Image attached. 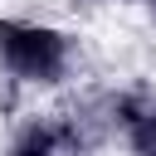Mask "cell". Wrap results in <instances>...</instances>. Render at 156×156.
I'll list each match as a JSON object with an SVG mask.
<instances>
[{
    "mask_svg": "<svg viewBox=\"0 0 156 156\" xmlns=\"http://www.w3.org/2000/svg\"><path fill=\"white\" fill-rule=\"evenodd\" d=\"M83 151L78 122H24L10 141V156H73Z\"/></svg>",
    "mask_w": 156,
    "mask_h": 156,
    "instance_id": "obj_2",
    "label": "cell"
},
{
    "mask_svg": "<svg viewBox=\"0 0 156 156\" xmlns=\"http://www.w3.org/2000/svg\"><path fill=\"white\" fill-rule=\"evenodd\" d=\"M0 63L24 83H58L68 73V39L49 24L0 20Z\"/></svg>",
    "mask_w": 156,
    "mask_h": 156,
    "instance_id": "obj_1",
    "label": "cell"
}]
</instances>
